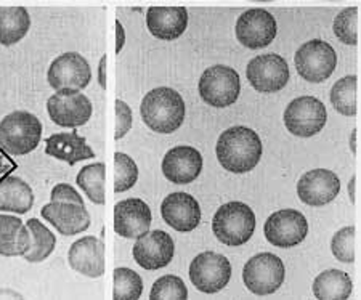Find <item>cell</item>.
I'll return each mask as SVG.
<instances>
[{
	"label": "cell",
	"mask_w": 361,
	"mask_h": 300,
	"mask_svg": "<svg viewBox=\"0 0 361 300\" xmlns=\"http://www.w3.org/2000/svg\"><path fill=\"white\" fill-rule=\"evenodd\" d=\"M215 153L225 170L231 174H247L260 163L264 146L257 132L244 125H235L219 137Z\"/></svg>",
	"instance_id": "cell-1"
},
{
	"label": "cell",
	"mask_w": 361,
	"mask_h": 300,
	"mask_svg": "<svg viewBox=\"0 0 361 300\" xmlns=\"http://www.w3.org/2000/svg\"><path fill=\"white\" fill-rule=\"evenodd\" d=\"M185 100L171 87L149 90L140 105V114L145 125L158 134H173L185 120Z\"/></svg>",
	"instance_id": "cell-2"
},
{
	"label": "cell",
	"mask_w": 361,
	"mask_h": 300,
	"mask_svg": "<svg viewBox=\"0 0 361 300\" xmlns=\"http://www.w3.org/2000/svg\"><path fill=\"white\" fill-rule=\"evenodd\" d=\"M257 227L254 211L241 201L220 206L212 218V232L225 246H243L252 238Z\"/></svg>",
	"instance_id": "cell-3"
},
{
	"label": "cell",
	"mask_w": 361,
	"mask_h": 300,
	"mask_svg": "<svg viewBox=\"0 0 361 300\" xmlns=\"http://www.w3.org/2000/svg\"><path fill=\"white\" fill-rule=\"evenodd\" d=\"M42 140V123L27 111H13L0 120V148L11 156L32 153Z\"/></svg>",
	"instance_id": "cell-4"
},
{
	"label": "cell",
	"mask_w": 361,
	"mask_h": 300,
	"mask_svg": "<svg viewBox=\"0 0 361 300\" xmlns=\"http://www.w3.org/2000/svg\"><path fill=\"white\" fill-rule=\"evenodd\" d=\"M297 74L307 82L319 84L333 76L337 66V55L333 45L322 39L308 40L294 55Z\"/></svg>",
	"instance_id": "cell-5"
},
{
	"label": "cell",
	"mask_w": 361,
	"mask_h": 300,
	"mask_svg": "<svg viewBox=\"0 0 361 300\" xmlns=\"http://www.w3.org/2000/svg\"><path fill=\"white\" fill-rule=\"evenodd\" d=\"M200 95L209 106L228 108L241 94V79L235 69L225 65L207 68L200 79Z\"/></svg>",
	"instance_id": "cell-6"
},
{
	"label": "cell",
	"mask_w": 361,
	"mask_h": 300,
	"mask_svg": "<svg viewBox=\"0 0 361 300\" xmlns=\"http://www.w3.org/2000/svg\"><path fill=\"white\" fill-rule=\"evenodd\" d=\"M286 268L281 258L271 252H260L243 268V281L247 289L255 296L275 294L283 286Z\"/></svg>",
	"instance_id": "cell-7"
},
{
	"label": "cell",
	"mask_w": 361,
	"mask_h": 300,
	"mask_svg": "<svg viewBox=\"0 0 361 300\" xmlns=\"http://www.w3.org/2000/svg\"><path fill=\"white\" fill-rule=\"evenodd\" d=\"M284 125L299 138H310L324 129L328 111L322 100L315 96H299L284 111Z\"/></svg>",
	"instance_id": "cell-8"
},
{
	"label": "cell",
	"mask_w": 361,
	"mask_h": 300,
	"mask_svg": "<svg viewBox=\"0 0 361 300\" xmlns=\"http://www.w3.org/2000/svg\"><path fill=\"white\" fill-rule=\"evenodd\" d=\"M92 103L82 92L75 89L56 90L47 100V113L51 123L60 127L78 129L89 123L92 118Z\"/></svg>",
	"instance_id": "cell-9"
},
{
	"label": "cell",
	"mask_w": 361,
	"mask_h": 300,
	"mask_svg": "<svg viewBox=\"0 0 361 300\" xmlns=\"http://www.w3.org/2000/svg\"><path fill=\"white\" fill-rule=\"evenodd\" d=\"M190 280L200 292L222 291L231 280V263L222 254L207 251L197 254L190 263Z\"/></svg>",
	"instance_id": "cell-10"
},
{
	"label": "cell",
	"mask_w": 361,
	"mask_h": 300,
	"mask_svg": "<svg viewBox=\"0 0 361 300\" xmlns=\"http://www.w3.org/2000/svg\"><path fill=\"white\" fill-rule=\"evenodd\" d=\"M246 76L260 94H276L289 82V66L278 54L259 55L249 61Z\"/></svg>",
	"instance_id": "cell-11"
},
{
	"label": "cell",
	"mask_w": 361,
	"mask_h": 300,
	"mask_svg": "<svg viewBox=\"0 0 361 300\" xmlns=\"http://www.w3.org/2000/svg\"><path fill=\"white\" fill-rule=\"evenodd\" d=\"M264 233L267 241L276 247L289 249L300 244L308 235L305 215L295 209H281L267 218Z\"/></svg>",
	"instance_id": "cell-12"
},
{
	"label": "cell",
	"mask_w": 361,
	"mask_h": 300,
	"mask_svg": "<svg viewBox=\"0 0 361 300\" xmlns=\"http://www.w3.org/2000/svg\"><path fill=\"white\" fill-rule=\"evenodd\" d=\"M276 20L269 10L250 8L236 21V39L238 42L249 50L265 49L276 37Z\"/></svg>",
	"instance_id": "cell-13"
},
{
	"label": "cell",
	"mask_w": 361,
	"mask_h": 300,
	"mask_svg": "<svg viewBox=\"0 0 361 300\" xmlns=\"http://www.w3.org/2000/svg\"><path fill=\"white\" fill-rule=\"evenodd\" d=\"M47 80L55 90L89 87L92 80V68L82 55L78 51H68L51 61L47 71Z\"/></svg>",
	"instance_id": "cell-14"
},
{
	"label": "cell",
	"mask_w": 361,
	"mask_h": 300,
	"mask_svg": "<svg viewBox=\"0 0 361 300\" xmlns=\"http://www.w3.org/2000/svg\"><path fill=\"white\" fill-rule=\"evenodd\" d=\"M176 244L171 235L162 230L147 232L133 244V258L145 270H159L172 262Z\"/></svg>",
	"instance_id": "cell-15"
},
{
	"label": "cell",
	"mask_w": 361,
	"mask_h": 300,
	"mask_svg": "<svg viewBox=\"0 0 361 300\" xmlns=\"http://www.w3.org/2000/svg\"><path fill=\"white\" fill-rule=\"evenodd\" d=\"M341 192V180L333 170L313 169L297 182V196L302 203L312 207H322L337 198Z\"/></svg>",
	"instance_id": "cell-16"
},
{
	"label": "cell",
	"mask_w": 361,
	"mask_h": 300,
	"mask_svg": "<svg viewBox=\"0 0 361 300\" xmlns=\"http://www.w3.org/2000/svg\"><path fill=\"white\" fill-rule=\"evenodd\" d=\"M151 215L149 206L138 198L119 201L114 206V232L126 239H138L149 232Z\"/></svg>",
	"instance_id": "cell-17"
},
{
	"label": "cell",
	"mask_w": 361,
	"mask_h": 300,
	"mask_svg": "<svg viewBox=\"0 0 361 300\" xmlns=\"http://www.w3.org/2000/svg\"><path fill=\"white\" fill-rule=\"evenodd\" d=\"M202 156L196 148L180 145L166 153L162 159V174L176 185L193 183L202 170Z\"/></svg>",
	"instance_id": "cell-18"
},
{
	"label": "cell",
	"mask_w": 361,
	"mask_h": 300,
	"mask_svg": "<svg viewBox=\"0 0 361 300\" xmlns=\"http://www.w3.org/2000/svg\"><path fill=\"white\" fill-rule=\"evenodd\" d=\"M161 215L169 227L180 233H188L201 222L200 203L188 193H172L162 201Z\"/></svg>",
	"instance_id": "cell-19"
},
{
	"label": "cell",
	"mask_w": 361,
	"mask_h": 300,
	"mask_svg": "<svg viewBox=\"0 0 361 300\" xmlns=\"http://www.w3.org/2000/svg\"><path fill=\"white\" fill-rule=\"evenodd\" d=\"M68 262L78 273L100 278L104 273V242L97 236H84L69 247Z\"/></svg>",
	"instance_id": "cell-20"
},
{
	"label": "cell",
	"mask_w": 361,
	"mask_h": 300,
	"mask_svg": "<svg viewBox=\"0 0 361 300\" xmlns=\"http://www.w3.org/2000/svg\"><path fill=\"white\" fill-rule=\"evenodd\" d=\"M40 215L54 225L63 236H74L90 227V213L80 204L49 203L42 207Z\"/></svg>",
	"instance_id": "cell-21"
},
{
	"label": "cell",
	"mask_w": 361,
	"mask_h": 300,
	"mask_svg": "<svg viewBox=\"0 0 361 300\" xmlns=\"http://www.w3.org/2000/svg\"><path fill=\"white\" fill-rule=\"evenodd\" d=\"M148 31L156 39L176 40L188 26V10L185 7H151L147 11Z\"/></svg>",
	"instance_id": "cell-22"
},
{
	"label": "cell",
	"mask_w": 361,
	"mask_h": 300,
	"mask_svg": "<svg viewBox=\"0 0 361 300\" xmlns=\"http://www.w3.org/2000/svg\"><path fill=\"white\" fill-rule=\"evenodd\" d=\"M45 154L60 159L69 165H75L80 161L95 158V151L89 146L84 137L78 132H63L45 138Z\"/></svg>",
	"instance_id": "cell-23"
},
{
	"label": "cell",
	"mask_w": 361,
	"mask_h": 300,
	"mask_svg": "<svg viewBox=\"0 0 361 300\" xmlns=\"http://www.w3.org/2000/svg\"><path fill=\"white\" fill-rule=\"evenodd\" d=\"M32 235L20 217L0 215V256L20 257L31 249Z\"/></svg>",
	"instance_id": "cell-24"
},
{
	"label": "cell",
	"mask_w": 361,
	"mask_h": 300,
	"mask_svg": "<svg viewBox=\"0 0 361 300\" xmlns=\"http://www.w3.org/2000/svg\"><path fill=\"white\" fill-rule=\"evenodd\" d=\"M32 188L20 177L7 175L0 180V212L26 213L32 209Z\"/></svg>",
	"instance_id": "cell-25"
},
{
	"label": "cell",
	"mask_w": 361,
	"mask_h": 300,
	"mask_svg": "<svg viewBox=\"0 0 361 300\" xmlns=\"http://www.w3.org/2000/svg\"><path fill=\"white\" fill-rule=\"evenodd\" d=\"M312 291L318 300H347L352 296V278L342 270H326L313 281Z\"/></svg>",
	"instance_id": "cell-26"
},
{
	"label": "cell",
	"mask_w": 361,
	"mask_h": 300,
	"mask_svg": "<svg viewBox=\"0 0 361 300\" xmlns=\"http://www.w3.org/2000/svg\"><path fill=\"white\" fill-rule=\"evenodd\" d=\"M31 27V16L25 7H0V44L5 47L18 44Z\"/></svg>",
	"instance_id": "cell-27"
},
{
	"label": "cell",
	"mask_w": 361,
	"mask_h": 300,
	"mask_svg": "<svg viewBox=\"0 0 361 300\" xmlns=\"http://www.w3.org/2000/svg\"><path fill=\"white\" fill-rule=\"evenodd\" d=\"M26 227L31 230L32 246L23 257L31 263L45 261V258L50 257L51 252L55 251V246H56L55 235L51 233L44 223H40L37 218H29L26 222Z\"/></svg>",
	"instance_id": "cell-28"
},
{
	"label": "cell",
	"mask_w": 361,
	"mask_h": 300,
	"mask_svg": "<svg viewBox=\"0 0 361 300\" xmlns=\"http://www.w3.org/2000/svg\"><path fill=\"white\" fill-rule=\"evenodd\" d=\"M357 82L355 74L337 80L331 89V105L342 116H357Z\"/></svg>",
	"instance_id": "cell-29"
},
{
	"label": "cell",
	"mask_w": 361,
	"mask_h": 300,
	"mask_svg": "<svg viewBox=\"0 0 361 300\" xmlns=\"http://www.w3.org/2000/svg\"><path fill=\"white\" fill-rule=\"evenodd\" d=\"M104 177H106V165L103 163H95L84 165L75 177L78 187L84 189L93 204H104Z\"/></svg>",
	"instance_id": "cell-30"
},
{
	"label": "cell",
	"mask_w": 361,
	"mask_h": 300,
	"mask_svg": "<svg viewBox=\"0 0 361 300\" xmlns=\"http://www.w3.org/2000/svg\"><path fill=\"white\" fill-rule=\"evenodd\" d=\"M143 292V281L137 271L119 267L113 271V299L138 300Z\"/></svg>",
	"instance_id": "cell-31"
},
{
	"label": "cell",
	"mask_w": 361,
	"mask_h": 300,
	"mask_svg": "<svg viewBox=\"0 0 361 300\" xmlns=\"http://www.w3.org/2000/svg\"><path fill=\"white\" fill-rule=\"evenodd\" d=\"M151 300H186L188 299V289H186L182 278L176 275L161 276L154 281L149 292Z\"/></svg>",
	"instance_id": "cell-32"
},
{
	"label": "cell",
	"mask_w": 361,
	"mask_h": 300,
	"mask_svg": "<svg viewBox=\"0 0 361 300\" xmlns=\"http://www.w3.org/2000/svg\"><path fill=\"white\" fill-rule=\"evenodd\" d=\"M114 192L124 193L138 180V167L129 154L114 153Z\"/></svg>",
	"instance_id": "cell-33"
},
{
	"label": "cell",
	"mask_w": 361,
	"mask_h": 300,
	"mask_svg": "<svg viewBox=\"0 0 361 300\" xmlns=\"http://www.w3.org/2000/svg\"><path fill=\"white\" fill-rule=\"evenodd\" d=\"M334 36L345 45L358 44V7L342 10L333 25Z\"/></svg>",
	"instance_id": "cell-34"
},
{
	"label": "cell",
	"mask_w": 361,
	"mask_h": 300,
	"mask_svg": "<svg viewBox=\"0 0 361 300\" xmlns=\"http://www.w3.org/2000/svg\"><path fill=\"white\" fill-rule=\"evenodd\" d=\"M355 235H357L355 227H343L334 233L333 239H331V251L339 262H355Z\"/></svg>",
	"instance_id": "cell-35"
},
{
	"label": "cell",
	"mask_w": 361,
	"mask_h": 300,
	"mask_svg": "<svg viewBox=\"0 0 361 300\" xmlns=\"http://www.w3.org/2000/svg\"><path fill=\"white\" fill-rule=\"evenodd\" d=\"M114 111H116V130H114V138L116 140H121L124 138L129 130L132 129V109L127 105L126 101L116 100L114 101Z\"/></svg>",
	"instance_id": "cell-36"
},
{
	"label": "cell",
	"mask_w": 361,
	"mask_h": 300,
	"mask_svg": "<svg viewBox=\"0 0 361 300\" xmlns=\"http://www.w3.org/2000/svg\"><path fill=\"white\" fill-rule=\"evenodd\" d=\"M50 203H73L84 206V199L78 193V189H74L69 183H58L51 189Z\"/></svg>",
	"instance_id": "cell-37"
},
{
	"label": "cell",
	"mask_w": 361,
	"mask_h": 300,
	"mask_svg": "<svg viewBox=\"0 0 361 300\" xmlns=\"http://www.w3.org/2000/svg\"><path fill=\"white\" fill-rule=\"evenodd\" d=\"M15 169H16L15 161H11L8 158V153H5L0 149V180H4V178L10 175Z\"/></svg>",
	"instance_id": "cell-38"
},
{
	"label": "cell",
	"mask_w": 361,
	"mask_h": 300,
	"mask_svg": "<svg viewBox=\"0 0 361 300\" xmlns=\"http://www.w3.org/2000/svg\"><path fill=\"white\" fill-rule=\"evenodd\" d=\"M126 44V31H124V26H122V23L116 20V54H121L122 47H124Z\"/></svg>",
	"instance_id": "cell-39"
},
{
	"label": "cell",
	"mask_w": 361,
	"mask_h": 300,
	"mask_svg": "<svg viewBox=\"0 0 361 300\" xmlns=\"http://www.w3.org/2000/svg\"><path fill=\"white\" fill-rule=\"evenodd\" d=\"M106 60L108 56L103 55L100 60V65H98V82H100V87L103 90L106 89Z\"/></svg>",
	"instance_id": "cell-40"
},
{
	"label": "cell",
	"mask_w": 361,
	"mask_h": 300,
	"mask_svg": "<svg viewBox=\"0 0 361 300\" xmlns=\"http://www.w3.org/2000/svg\"><path fill=\"white\" fill-rule=\"evenodd\" d=\"M0 299H18V300H21L23 296H20L18 292L10 291V289H0Z\"/></svg>",
	"instance_id": "cell-41"
},
{
	"label": "cell",
	"mask_w": 361,
	"mask_h": 300,
	"mask_svg": "<svg viewBox=\"0 0 361 300\" xmlns=\"http://www.w3.org/2000/svg\"><path fill=\"white\" fill-rule=\"evenodd\" d=\"M355 185H357V175H353L350 183H348V194H350L352 203H355V201H357V198H355Z\"/></svg>",
	"instance_id": "cell-42"
},
{
	"label": "cell",
	"mask_w": 361,
	"mask_h": 300,
	"mask_svg": "<svg viewBox=\"0 0 361 300\" xmlns=\"http://www.w3.org/2000/svg\"><path fill=\"white\" fill-rule=\"evenodd\" d=\"M350 149L353 151V154H357V130L352 132V137H350Z\"/></svg>",
	"instance_id": "cell-43"
}]
</instances>
